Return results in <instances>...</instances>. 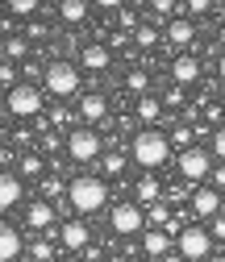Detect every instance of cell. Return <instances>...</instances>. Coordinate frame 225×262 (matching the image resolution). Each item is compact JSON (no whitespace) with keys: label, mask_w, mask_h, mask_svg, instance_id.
Wrapping results in <instances>:
<instances>
[{"label":"cell","mask_w":225,"mask_h":262,"mask_svg":"<svg viewBox=\"0 0 225 262\" xmlns=\"http://www.w3.org/2000/svg\"><path fill=\"white\" fill-rule=\"evenodd\" d=\"M38 13V0H9V17H34Z\"/></svg>","instance_id":"cell-23"},{"label":"cell","mask_w":225,"mask_h":262,"mask_svg":"<svg viewBox=\"0 0 225 262\" xmlns=\"http://www.w3.org/2000/svg\"><path fill=\"white\" fill-rule=\"evenodd\" d=\"M0 79H5V88H17L21 79H17V67H13V62L5 58V67H0Z\"/></svg>","instance_id":"cell-29"},{"label":"cell","mask_w":225,"mask_h":262,"mask_svg":"<svg viewBox=\"0 0 225 262\" xmlns=\"http://www.w3.org/2000/svg\"><path fill=\"white\" fill-rule=\"evenodd\" d=\"M109 225H113V233H121V237H134V233H142L146 212H142L138 204H117V208H113V216H109Z\"/></svg>","instance_id":"cell-8"},{"label":"cell","mask_w":225,"mask_h":262,"mask_svg":"<svg viewBox=\"0 0 225 262\" xmlns=\"http://www.w3.org/2000/svg\"><path fill=\"white\" fill-rule=\"evenodd\" d=\"M58 262H79V258H58Z\"/></svg>","instance_id":"cell-43"},{"label":"cell","mask_w":225,"mask_h":262,"mask_svg":"<svg viewBox=\"0 0 225 262\" xmlns=\"http://www.w3.org/2000/svg\"><path fill=\"white\" fill-rule=\"evenodd\" d=\"M109 262H125V258H121V254H113V258H109Z\"/></svg>","instance_id":"cell-42"},{"label":"cell","mask_w":225,"mask_h":262,"mask_svg":"<svg viewBox=\"0 0 225 262\" xmlns=\"http://www.w3.org/2000/svg\"><path fill=\"white\" fill-rule=\"evenodd\" d=\"M213 154H217V158L225 162V125H221L217 134H213Z\"/></svg>","instance_id":"cell-33"},{"label":"cell","mask_w":225,"mask_h":262,"mask_svg":"<svg viewBox=\"0 0 225 262\" xmlns=\"http://www.w3.org/2000/svg\"><path fill=\"white\" fill-rule=\"evenodd\" d=\"M171 142H175V146H183V150H192V129H188V125H179L175 134H171Z\"/></svg>","instance_id":"cell-31"},{"label":"cell","mask_w":225,"mask_h":262,"mask_svg":"<svg viewBox=\"0 0 225 262\" xmlns=\"http://www.w3.org/2000/svg\"><path fill=\"white\" fill-rule=\"evenodd\" d=\"M163 262H188V258H183V254H179V250H175V254H167V258H163Z\"/></svg>","instance_id":"cell-39"},{"label":"cell","mask_w":225,"mask_h":262,"mask_svg":"<svg viewBox=\"0 0 225 262\" xmlns=\"http://www.w3.org/2000/svg\"><path fill=\"white\" fill-rule=\"evenodd\" d=\"M134 42H138L142 50H150V46L158 42V29H154V25H138V34H134Z\"/></svg>","instance_id":"cell-27"},{"label":"cell","mask_w":225,"mask_h":262,"mask_svg":"<svg viewBox=\"0 0 225 262\" xmlns=\"http://www.w3.org/2000/svg\"><path fill=\"white\" fill-rule=\"evenodd\" d=\"M183 9H188V17H204L213 9V0H183Z\"/></svg>","instance_id":"cell-28"},{"label":"cell","mask_w":225,"mask_h":262,"mask_svg":"<svg viewBox=\"0 0 225 262\" xmlns=\"http://www.w3.org/2000/svg\"><path fill=\"white\" fill-rule=\"evenodd\" d=\"M21 195H25V179H21L17 171H5V179H0V204H5V208H17Z\"/></svg>","instance_id":"cell-17"},{"label":"cell","mask_w":225,"mask_h":262,"mask_svg":"<svg viewBox=\"0 0 225 262\" xmlns=\"http://www.w3.org/2000/svg\"><path fill=\"white\" fill-rule=\"evenodd\" d=\"M67 200H71L75 212L92 216V212H100V208L109 204V183H105L100 175H79V179L67 183Z\"/></svg>","instance_id":"cell-1"},{"label":"cell","mask_w":225,"mask_h":262,"mask_svg":"<svg viewBox=\"0 0 225 262\" xmlns=\"http://www.w3.org/2000/svg\"><path fill=\"white\" fill-rule=\"evenodd\" d=\"M163 117V104H158V96H142L138 100V121H146V129Z\"/></svg>","instance_id":"cell-20"},{"label":"cell","mask_w":225,"mask_h":262,"mask_svg":"<svg viewBox=\"0 0 225 262\" xmlns=\"http://www.w3.org/2000/svg\"><path fill=\"white\" fill-rule=\"evenodd\" d=\"M138 200H146V204L158 200V179H154V175H146V179L138 183Z\"/></svg>","instance_id":"cell-24"},{"label":"cell","mask_w":225,"mask_h":262,"mask_svg":"<svg viewBox=\"0 0 225 262\" xmlns=\"http://www.w3.org/2000/svg\"><path fill=\"white\" fill-rule=\"evenodd\" d=\"M217 71H221V83H225V54H221V62H217Z\"/></svg>","instance_id":"cell-40"},{"label":"cell","mask_w":225,"mask_h":262,"mask_svg":"<svg viewBox=\"0 0 225 262\" xmlns=\"http://www.w3.org/2000/svg\"><path fill=\"white\" fill-rule=\"evenodd\" d=\"M188 208L196 212V216H217L221 212V191L217 187H196V191H192V200H188Z\"/></svg>","instance_id":"cell-11"},{"label":"cell","mask_w":225,"mask_h":262,"mask_svg":"<svg viewBox=\"0 0 225 262\" xmlns=\"http://www.w3.org/2000/svg\"><path fill=\"white\" fill-rule=\"evenodd\" d=\"M213 187H217V191H225V162L213 171Z\"/></svg>","instance_id":"cell-35"},{"label":"cell","mask_w":225,"mask_h":262,"mask_svg":"<svg viewBox=\"0 0 225 262\" xmlns=\"http://www.w3.org/2000/svg\"><path fill=\"white\" fill-rule=\"evenodd\" d=\"M58 17L67 25H79L88 17V0H58Z\"/></svg>","instance_id":"cell-19"},{"label":"cell","mask_w":225,"mask_h":262,"mask_svg":"<svg viewBox=\"0 0 225 262\" xmlns=\"http://www.w3.org/2000/svg\"><path fill=\"white\" fill-rule=\"evenodd\" d=\"M100 150H105V142H100V134H96L92 125L71 129V134H67V154H71L75 162H96V158H100Z\"/></svg>","instance_id":"cell-6"},{"label":"cell","mask_w":225,"mask_h":262,"mask_svg":"<svg viewBox=\"0 0 225 262\" xmlns=\"http://www.w3.org/2000/svg\"><path fill=\"white\" fill-rule=\"evenodd\" d=\"M21 250H25L21 229H17V225H5V229H0V258H5V262H17Z\"/></svg>","instance_id":"cell-16"},{"label":"cell","mask_w":225,"mask_h":262,"mask_svg":"<svg viewBox=\"0 0 225 262\" xmlns=\"http://www.w3.org/2000/svg\"><path fill=\"white\" fill-rule=\"evenodd\" d=\"M167 42L171 46H192V42H196V21H192V17H171L167 21Z\"/></svg>","instance_id":"cell-12"},{"label":"cell","mask_w":225,"mask_h":262,"mask_svg":"<svg viewBox=\"0 0 225 262\" xmlns=\"http://www.w3.org/2000/svg\"><path fill=\"white\" fill-rule=\"evenodd\" d=\"M171 79H175L179 88L196 83V79H200V62H196V54H179V58L171 62Z\"/></svg>","instance_id":"cell-14"},{"label":"cell","mask_w":225,"mask_h":262,"mask_svg":"<svg viewBox=\"0 0 225 262\" xmlns=\"http://www.w3.org/2000/svg\"><path fill=\"white\" fill-rule=\"evenodd\" d=\"M92 5H100V9H121L125 0H92Z\"/></svg>","instance_id":"cell-38"},{"label":"cell","mask_w":225,"mask_h":262,"mask_svg":"<svg viewBox=\"0 0 225 262\" xmlns=\"http://www.w3.org/2000/svg\"><path fill=\"white\" fill-rule=\"evenodd\" d=\"M58 242H63V250H88L92 246V229L84 221H67L58 229Z\"/></svg>","instance_id":"cell-10"},{"label":"cell","mask_w":225,"mask_h":262,"mask_svg":"<svg viewBox=\"0 0 225 262\" xmlns=\"http://www.w3.org/2000/svg\"><path fill=\"white\" fill-rule=\"evenodd\" d=\"M150 221H154V225H163V221H167V208H163V204H154V208H150Z\"/></svg>","instance_id":"cell-36"},{"label":"cell","mask_w":225,"mask_h":262,"mask_svg":"<svg viewBox=\"0 0 225 262\" xmlns=\"http://www.w3.org/2000/svg\"><path fill=\"white\" fill-rule=\"evenodd\" d=\"M150 9H154V17H171L175 13V0H150Z\"/></svg>","instance_id":"cell-32"},{"label":"cell","mask_w":225,"mask_h":262,"mask_svg":"<svg viewBox=\"0 0 225 262\" xmlns=\"http://www.w3.org/2000/svg\"><path fill=\"white\" fill-rule=\"evenodd\" d=\"M209 233H213V237H225V212L213 216V229H209Z\"/></svg>","instance_id":"cell-34"},{"label":"cell","mask_w":225,"mask_h":262,"mask_svg":"<svg viewBox=\"0 0 225 262\" xmlns=\"http://www.w3.org/2000/svg\"><path fill=\"white\" fill-rule=\"evenodd\" d=\"M142 250L150 254V262H158V258H167V254H171V237L163 233V229H150V233L142 237Z\"/></svg>","instance_id":"cell-18"},{"label":"cell","mask_w":225,"mask_h":262,"mask_svg":"<svg viewBox=\"0 0 225 262\" xmlns=\"http://www.w3.org/2000/svg\"><path fill=\"white\" fill-rule=\"evenodd\" d=\"M29 258H34V262H58L50 242H34V246H29Z\"/></svg>","instance_id":"cell-26"},{"label":"cell","mask_w":225,"mask_h":262,"mask_svg":"<svg viewBox=\"0 0 225 262\" xmlns=\"http://www.w3.org/2000/svg\"><path fill=\"white\" fill-rule=\"evenodd\" d=\"M175 250L188 258V262H209L213 258V233L200 225H183L179 237H175Z\"/></svg>","instance_id":"cell-4"},{"label":"cell","mask_w":225,"mask_h":262,"mask_svg":"<svg viewBox=\"0 0 225 262\" xmlns=\"http://www.w3.org/2000/svg\"><path fill=\"white\" fill-rule=\"evenodd\" d=\"M5 108H9V117H38L42 113V88L38 83H17V88H9V96H5Z\"/></svg>","instance_id":"cell-5"},{"label":"cell","mask_w":225,"mask_h":262,"mask_svg":"<svg viewBox=\"0 0 225 262\" xmlns=\"http://www.w3.org/2000/svg\"><path fill=\"white\" fill-rule=\"evenodd\" d=\"M42 88L54 96V100H67V96H75V92H79V67H75V62H67V58L46 62Z\"/></svg>","instance_id":"cell-3"},{"label":"cell","mask_w":225,"mask_h":262,"mask_svg":"<svg viewBox=\"0 0 225 262\" xmlns=\"http://www.w3.org/2000/svg\"><path fill=\"white\" fill-rule=\"evenodd\" d=\"M179 175H183L188 183H200V179H209V175H213V154H209V150H200V146L179 150Z\"/></svg>","instance_id":"cell-7"},{"label":"cell","mask_w":225,"mask_h":262,"mask_svg":"<svg viewBox=\"0 0 225 262\" xmlns=\"http://www.w3.org/2000/svg\"><path fill=\"white\" fill-rule=\"evenodd\" d=\"M105 171H109V175H121V171H125V158H121V154H105Z\"/></svg>","instance_id":"cell-30"},{"label":"cell","mask_w":225,"mask_h":262,"mask_svg":"<svg viewBox=\"0 0 225 262\" xmlns=\"http://www.w3.org/2000/svg\"><path fill=\"white\" fill-rule=\"evenodd\" d=\"M17 175H21V179H38V175H42V154H21Z\"/></svg>","instance_id":"cell-21"},{"label":"cell","mask_w":225,"mask_h":262,"mask_svg":"<svg viewBox=\"0 0 225 262\" xmlns=\"http://www.w3.org/2000/svg\"><path fill=\"white\" fill-rule=\"evenodd\" d=\"M167 154H171V138H167V134H158L154 125L142 129V134L134 138V162H138V167H146V171L163 167Z\"/></svg>","instance_id":"cell-2"},{"label":"cell","mask_w":225,"mask_h":262,"mask_svg":"<svg viewBox=\"0 0 225 262\" xmlns=\"http://www.w3.org/2000/svg\"><path fill=\"white\" fill-rule=\"evenodd\" d=\"M79 67H84V71H109V67H113V50L100 46V42H88V46L79 50Z\"/></svg>","instance_id":"cell-9"},{"label":"cell","mask_w":225,"mask_h":262,"mask_svg":"<svg viewBox=\"0 0 225 262\" xmlns=\"http://www.w3.org/2000/svg\"><path fill=\"white\" fill-rule=\"evenodd\" d=\"M209 262H225V254H213V258H209Z\"/></svg>","instance_id":"cell-41"},{"label":"cell","mask_w":225,"mask_h":262,"mask_svg":"<svg viewBox=\"0 0 225 262\" xmlns=\"http://www.w3.org/2000/svg\"><path fill=\"white\" fill-rule=\"evenodd\" d=\"M50 225H54V204L50 200L25 204V229H50Z\"/></svg>","instance_id":"cell-15"},{"label":"cell","mask_w":225,"mask_h":262,"mask_svg":"<svg viewBox=\"0 0 225 262\" xmlns=\"http://www.w3.org/2000/svg\"><path fill=\"white\" fill-rule=\"evenodd\" d=\"M125 88H130V92H138V96H146L150 75H146V71H130V75H125Z\"/></svg>","instance_id":"cell-25"},{"label":"cell","mask_w":225,"mask_h":262,"mask_svg":"<svg viewBox=\"0 0 225 262\" xmlns=\"http://www.w3.org/2000/svg\"><path fill=\"white\" fill-rule=\"evenodd\" d=\"M79 117L88 121V125H100L105 117H109V100L100 92H88V96H79Z\"/></svg>","instance_id":"cell-13"},{"label":"cell","mask_w":225,"mask_h":262,"mask_svg":"<svg viewBox=\"0 0 225 262\" xmlns=\"http://www.w3.org/2000/svg\"><path fill=\"white\" fill-rule=\"evenodd\" d=\"M58 187H63L58 179H46V183H42V191H46V200H50V195H58Z\"/></svg>","instance_id":"cell-37"},{"label":"cell","mask_w":225,"mask_h":262,"mask_svg":"<svg viewBox=\"0 0 225 262\" xmlns=\"http://www.w3.org/2000/svg\"><path fill=\"white\" fill-rule=\"evenodd\" d=\"M25 54H29V38L9 34V38H5V58H9V62H17V58H25Z\"/></svg>","instance_id":"cell-22"}]
</instances>
